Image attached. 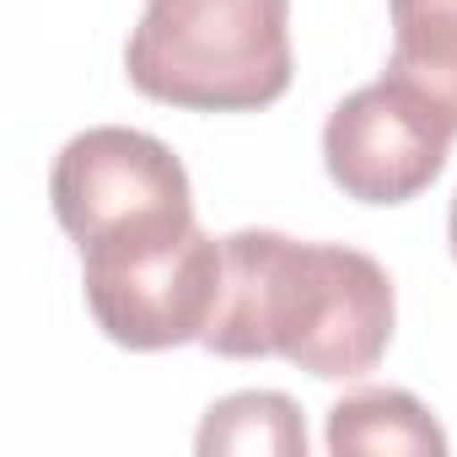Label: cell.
<instances>
[{"instance_id": "1", "label": "cell", "mask_w": 457, "mask_h": 457, "mask_svg": "<svg viewBox=\"0 0 457 457\" xmlns=\"http://www.w3.org/2000/svg\"><path fill=\"white\" fill-rule=\"evenodd\" d=\"M220 302L199 339L210 355H280L318 382L377 371L393 339V280L371 253L339 243H296L259 226L220 237Z\"/></svg>"}, {"instance_id": "2", "label": "cell", "mask_w": 457, "mask_h": 457, "mask_svg": "<svg viewBox=\"0 0 457 457\" xmlns=\"http://www.w3.org/2000/svg\"><path fill=\"white\" fill-rule=\"evenodd\" d=\"M129 87L167 108L253 113L291 92V0H145Z\"/></svg>"}, {"instance_id": "3", "label": "cell", "mask_w": 457, "mask_h": 457, "mask_svg": "<svg viewBox=\"0 0 457 457\" xmlns=\"http://www.w3.org/2000/svg\"><path fill=\"white\" fill-rule=\"evenodd\" d=\"M220 275L226 248L199 232V220L81 248V286L97 328L140 355L204 339L220 302Z\"/></svg>"}, {"instance_id": "4", "label": "cell", "mask_w": 457, "mask_h": 457, "mask_svg": "<svg viewBox=\"0 0 457 457\" xmlns=\"http://www.w3.org/2000/svg\"><path fill=\"white\" fill-rule=\"evenodd\" d=\"M49 199L76 248L194 220V188L183 162L140 129L97 124L65 140L49 172Z\"/></svg>"}, {"instance_id": "5", "label": "cell", "mask_w": 457, "mask_h": 457, "mask_svg": "<svg viewBox=\"0 0 457 457\" xmlns=\"http://www.w3.org/2000/svg\"><path fill=\"white\" fill-rule=\"evenodd\" d=\"M452 135L457 124L425 92L382 76L328 113L323 167L361 204H403L441 178Z\"/></svg>"}, {"instance_id": "6", "label": "cell", "mask_w": 457, "mask_h": 457, "mask_svg": "<svg viewBox=\"0 0 457 457\" xmlns=\"http://www.w3.org/2000/svg\"><path fill=\"white\" fill-rule=\"evenodd\" d=\"M328 452H409V457H441L446 430L430 420V409L403 387H361L345 393L328 409Z\"/></svg>"}, {"instance_id": "7", "label": "cell", "mask_w": 457, "mask_h": 457, "mask_svg": "<svg viewBox=\"0 0 457 457\" xmlns=\"http://www.w3.org/2000/svg\"><path fill=\"white\" fill-rule=\"evenodd\" d=\"M393 60L387 76L425 92L457 124V0H387Z\"/></svg>"}, {"instance_id": "8", "label": "cell", "mask_w": 457, "mask_h": 457, "mask_svg": "<svg viewBox=\"0 0 457 457\" xmlns=\"http://www.w3.org/2000/svg\"><path fill=\"white\" fill-rule=\"evenodd\" d=\"M194 446L204 457H215V452L302 457L307 452V425H302V409L286 393H232V398L210 403Z\"/></svg>"}, {"instance_id": "9", "label": "cell", "mask_w": 457, "mask_h": 457, "mask_svg": "<svg viewBox=\"0 0 457 457\" xmlns=\"http://www.w3.org/2000/svg\"><path fill=\"white\" fill-rule=\"evenodd\" d=\"M446 237H452V259H457V194H452V215H446Z\"/></svg>"}]
</instances>
